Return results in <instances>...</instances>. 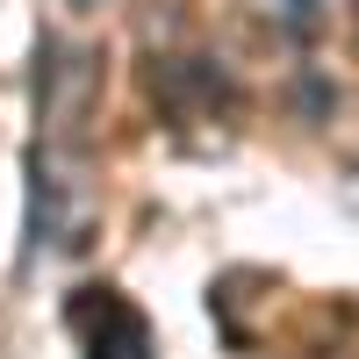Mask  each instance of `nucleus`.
Wrapping results in <instances>:
<instances>
[{"instance_id": "f257e3e1", "label": "nucleus", "mask_w": 359, "mask_h": 359, "mask_svg": "<svg viewBox=\"0 0 359 359\" xmlns=\"http://www.w3.org/2000/svg\"><path fill=\"white\" fill-rule=\"evenodd\" d=\"M72 194H79V180L65 172V158L57 151H29V252H43V245H86L79 237V216H72Z\"/></svg>"}, {"instance_id": "f03ea898", "label": "nucleus", "mask_w": 359, "mask_h": 359, "mask_svg": "<svg viewBox=\"0 0 359 359\" xmlns=\"http://www.w3.org/2000/svg\"><path fill=\"white\" fill-rule=\"evenodd\" d=\"M72 323L94 331L86 338V359H151V331H144V316L115 287H86L72 302Z\"/></svg>"}, {"instance_id": "7ed1b4c3", "label": "nucleus", "mask_w": 359, "mask_h": 359, "mask_svg": "<svg viewBox=\"0 0 359 359\" xmlns=\"http://www.w3.org/2000/svg\"><path fill=\"white\" fill-rule=\"evenodd\" d=\"M144 86H151L172 115H216V108L230 101V79L208 65V57H151Z\"/></svg>"}, {"instance_id": "20e7f679", "label": "nucleus", "mask_w": 359, "mask_h": 359, "mask_svg": "<svg viewBox=\"0 0 359 359\" xmlns=\"http://www.w3.org/2000/svg\"><path fill=\"white\" fill-rule=\"evenodd\" d=\"M280 8H287L294 22H302V15H316V8H323V0H280Z\"/></svg>"}, {"instance_id": "39448f33", "label": "nucleus", "mask_w": 359, "mask_h": 359, "mask_svg": "<svg viewBox=\"0 0 359 359\" xmlns=\"http://www.w3.org/2000/svg\"><path fill=\"white\" fill-rule=\"evenodd\" d=\"M79 8H94V0H79Z\"/></svg>"}]
</instances>
